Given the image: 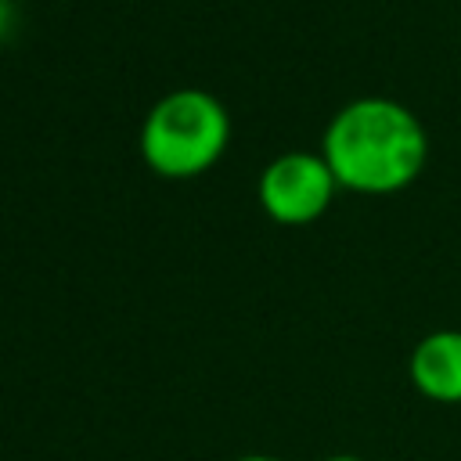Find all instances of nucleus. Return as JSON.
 I'll return each mask as SVG.
<instances>
[{
	"mask_svg": "<svg viewBox=\"0 0 461 461\" xmlns=\"http://www.w3.org/2000/svg\"><path fill=\"white\" fill-rule=\"evenodd\" d=\"M321 155L339 187L357 194H396L421 176L429 133L403 101L357 97L328 122Z\"/></svg>",
	"mask_w": 461,
	"mask_h": 461,
	"instance_id": "obj_1",
	"label": "nucleus"
},
{
	"mask_svg": "<svg viewBox=\"0 0 461 461\" xmlns=\"http://www.w3.org/2000/svg\"><path fill=\"white\" fill-rule=\"evenodd\" d=\"M230 144V115L205 90H173L140 126L144 162L173 180L198 176L220 162Z\"/></svg>",
	"mask_w": 461,
	"mask_h": 461,
	"instance_id": "obj_2",
	"label": "nucleus"
},
{
	"mask_svg": "<svg viewBox=\"0 0 461 461\" xmlns=\"http://www.w3.org/2000/svg\"><path fill=\"white\" fill-rule=\"evenodd\" d=\"M339 191V180L321 151H285L259 173V205L274 223L306 227L321 220Z\"/></svg>",
	"mask_w": 461,
	"mask_h": 461,
	"instance_id": "obj_3",
	"label": "nucleus"
},
{
	"mask_svg": "<svg viewBox=\"0 0 461 461\" xmlns=\"http://www.w3.org/2000/svg\"><path fill=\"white\" fill-rule=\"evenodd\" d=\"M411 385L432 403H461V328H436L418 339L407 360Z\"/></svg>",
	"mask_w": 461,
	"mask_h": 461,
	"instance_id": "obj_4",
	"label": "nucleus"
},
{
	"mask_svg": "<svg viewBox=\"0 0 461 461\" xmlns=\"http://www.w3.org/2000/svg\"><path fill=\"white\" fill-rule=\"evenodd\" d=\"M324 461H367V457H360V454H331Z\"/></svg>",
	"mask_w": 461,
	"mask_h": 461,
	"instance_id": "obj_5",
	"label": "nucleus"
},
{
	"mask_svg": "<svg viewBox=\"0 0 461 461\" xmlns=\"http://www.w3.org/2000/svg\"><path fill=\"white\" fill-rule=\"evenodd\" d=\"M234 461H281V457H270V454H245V457H234Z\"/></svg>",
	"mask_w": 461,
	"mask_h": 461,
	"instance_id": "obj_6",
	"label": "nucleus"
}]
</instances>
